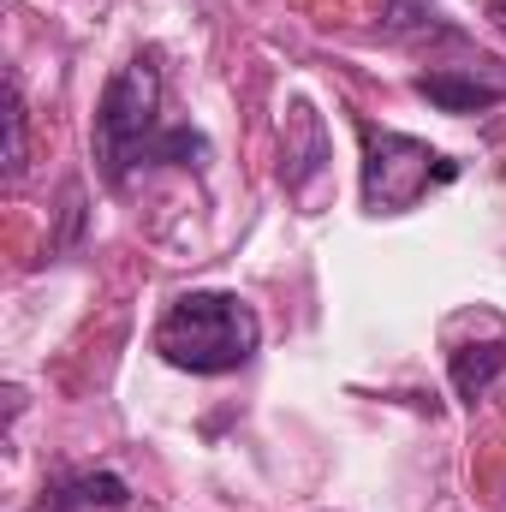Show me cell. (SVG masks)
<instances>
[{"mask_svg":"<svg viewBox=\"0 0 506 512\" xmlns=\"http://www.w3.org/2000/svg\"><path fill=\"white\" fill-rule=\"evenodd\" d=\"M256 346H262V322L239 292H185L167 304V316L155 328V352L191 376L245 370Z\"/></svg>","mask_w":506,"mask_h":512,"instance_id":"obj_1","label":"cell"},{"mask_svg":"<svg viewBox=\"0 0 506 512\" xmlns=\"http://www.w3.org/2000/svg\"><path fill=\"white\" fill-rule=\"evenodd\" d=\"M506 370V346L501 340H483V346H459L453 352V364H447V376H453V393L465 399V405H477L489 387H495V376Z\"/></svg>","mask_w":506,"mask_h":512,"instance_id":"obj_6","label":"cell"},{"mask_svg":"<svg viewBox=\"0 0 506 512\" xmlns=\"http://www.w3.org/2000/svg\"><path fill=\"white\" fill-rule=\"evenodd\" d=\"M322 167H328L322 114H316L304 96H292V102H286V120H280V173H286V191H304Z\"/></svg>","mask_w":506,"mask_h":512,"instance_id":"obj_5","label":"cell"},{"mask_svg":"<svg viewBox=\"0 0 506 512\" xmlns=\"http://www.w3.org/2000/svg\"><path fill=\"white\" fill-rule=\"evenodd\" d=\"M30 161V120H24V90L18 78H6V179H18Z\"/></svg>","mask_w":506,"mask_h":512,"instance_id":"obj_8","label":"cell"},{"mask_svg":"<svg viewBox=\"0 0 506 512\" xmlns=\"http://www.w3.org/2000/svg\"><path fill=\"white\" fill-rule=\"evenodd\" d=\"M387 36H447L429 12V0H387V18H381Z\"/></svg>","mask_w":506,"mask_h":512,"instance_id":"obj_9","label":"cell"},{"mask_svg":"<svg viewBox=\"0 0 506 512\" xmlns=\"http://www.w3.org/2000/svg\"><path fill=\"white\" fill-rule=\"evenodd\" d=\"M131 489L114 477V471H90V477H72V483H60L54 489V512H90V507H126Z\"/></svg>","mask_w":506,"mask_h":512,"instance_id":"obj_7","label":"cell"},{"mask_svg":"<svg viewBox=\"0 0 506 512\" xmlns=\"http://www.w3.org/2000/svg\"><path fill=\"white\" fill-rule=\"evenodd\" d=\"M364 209L370 215H405L417 209L435 185H453V161L405 131H381V126H364Z\"/></svg>","mask_w":506,"mask_h":512,"instance_id":"obj_3","label":"cell"},{"mask_svg":"<svg viewBox=\"0 0 506 512\" xmlns=\"http://www.w3.org/2000/svg\"><path fill=\"white\" fill-rule=\"evenodd\" d=\"M489 18H495V24L506 30V0H489Z\"/></svg>","mask_w":506,"mask_h":512,"instance_id":"obj_10","label":"cell"},{"mask_svg":"<svg viewBox=\"0 0 506 512\" xmlns=\"http://www.w3.org/2000/svg\"><path fill=\"white\" fill-rule=\"evenodd\" d=\"M155 108H161V72L149 54L126 60L96 108V161L108 173V185H120L137 161H155L161 131H155Z\"/></svg>","mask_w":506,"mask_h":512,"instance_id":"obj_2","label":"cell"},{"mask_svg":"<svg viewBox=\"0 0 506 512\" xmlns=\"http://www.w3.org/2000/svg\"><path fill=\"white\" fill-rule=\"evenodd\" d=\"M423 102H435L441 114H483L506 96V66L501 60H471V66H435V72H417L411 84Z\"/></svg>","mask_w":506,"mask_h":512,"instance_id":"obj_4","label":"cell"}]
</instances>
